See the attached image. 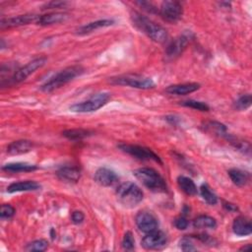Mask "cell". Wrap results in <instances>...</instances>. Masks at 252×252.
<instances>
[{
    "label": "cell",
    "mask_w": 252,
    "mask_h": 252,
    "mask_svg": "<svg viewBox=\"0 0 252 252\" xmlns=\"http://www.w3.org/2000/svg\"><path fill=\"white\" fill-rule=\"evenodd\" d=\"M131 20H132L133 25L139 31L144 32L146 35H148L154 41L159 42V43L166 41V39L168 37L167 31L160 25L155 23L151 19H149L146 16H143L137 12H134L131 14Z\"/></svg>",
    "instance_id": "cell-1"
},
{
    "label": "cell",
    "mask_w": 252,
    "mask_h": 252,
    "mask_svg": "<svg viewBox=\"0 0 252 252\" xmlns=\"http://www.w3.org/2000/svg\"><path fill=\"white\" fill-rule=\"evenodd\" d=\"M83 73H84V68L82 66L75 65V66L67 67V68L59 71L52 77H50L49 80H47L43 85H41L40 90L45 93H50V92L64 86L65 84L71 82L76 77L81 76Z\"/></svg>",
    "instance_id": "cell-2"
},
{
    "label": "cell",
    "mask_w": 252,
    "mask_h": 252,
    "mask_svg": "<svg viewBox=\"0 0 252 252\" xmlns=\"http://www.w3.org/2000/svg\"><path fill=\"white\" fill-rule=\"evenodd\" d=\"M144 193L142 189L131 181H126L116 189V198L118 202L127 208L136 207L142 202Z\"/></svg>",
    "instance_id": "cell-3"
},
{
    "label": "cell",
    "mask_w": 252,
    "mask_h": 252,
    "mask_svg": "<svg viewBox=\"0 0 252 252\" xmlns=\"http://www.w3.org/2000/svg\"><path fill=\"white\" fill-rule=\"evenodd\" d=\"M133 175L152 191L165 192L167 189L165 180L158 171L153 168L142 167L135 169L133 171Z\"/></svg>",
    "instance_id": "cell-4"
},
{
    "label": "cell",
    "mask_w": 252,
    "mask_h": 252,
    "mask_svg": "<svg viewBox=\"0 0 252 252\" xmlns=\"http://www.w3.org/2000/svg\"><path fill=\"white\" fill-rule=\"evenodd\" d=\"M109 83L112 85L129 86L140 90H149L155 88V82L144 75L140 74H124L109 78Z\"/></svg>",
    "instance_id": "cell-5"
},
{
    "label": "cell",
    "mask_w": 252,
    "mask_h": 252,
    "mask_svg": "<svg viewBox=\"0 0 252 252\" xmlns=\"http://www.w3.org/2000/svg\"><path fill=\"white\" fill-rule=\"evenodd\" d=\"M111 95L108 93H97L92 95L87 100L74 103L70 106V110L73 112H80V113H87V112H94L104 106L108 100L110 99Z\"/></svg>",
    "instance_id": "cell-6"
},
{
    "label": "cell",
    "mask_w": 252,
    "mask_h": 252,
    "mask_svg": "<svg viewBox=\"0 0 252 252\" xmlns=\"http://www.w3.org/2000/svg\"><path fill=\"white\" fill-rule=\"evenodd\" d=\"M118 148L122 152H124V153L138 158V159H141V160H155L158 163H162L159 157L157 154H155L149 148L139 146V145H132V144H120V145H118Z\"/></svg>",
    "instance_id": "cell-7"
},
{
    "label": "cell",
    "mask_w": 252,
    "mask_h": 252,
    "mask_svg": "<svg viewBox=\"0 0 252 252\" xmlns=\"http://www.w3.org/2000/svg\"><path fill=\"white\" fill-rule=\"evenodd\" d=\"M46 57L40 56L37 58H34L33 60L30 61L28 64H26L25 66H23L22 68L18 69L14 75L11 77V82L12 83H20L25 81L30 75H32V73H34L37 69L41 68L45 62H46Z\"/></svg>",
    "instance_id": "cell-8"
},
{
    "label": "cell",
    "mask_w": 252,
    "mask_h": 252,
    "mask_svg": "<svg viewBox=\"0 0 252 252\" xmlns=\"http://www.w3.org/2000/svg\"><path fill=\"white\" fill-rule=\"evenodd\" d=\"M158 13L161 18L166 22L175 23L181 18L183 14V9L182 5L179 2L168 0L161 3Z\"/></svg>",
    "instance_id": "cell-9"
},
{
    "label": "cell",
    "mask_w": 252,
    "mask_h": 252,
    "mask_svg": "<svg viewBox=\"0 0 252 252\" xmlns=\"http://www.w3.org/2000/svg\"><path fill=\"white\" fill-rule=\"evenodd\" d=\"M135 221L138 228L144 233L152 232L158 227V218L150 211L139 212L135 218Z\"/></svg>",
    "instance_id": "cell-10"
},
{
    "label": "cell",
    "mask_w": 252,
    "mask_h": 252,
    "mask_svg": "<svg viewBox=\"0 0 252 252\" xmlns=\"http://www.w3.org/2000/svg\"><path fill=\"white\" fill-rule=\"evenodd\" d=\"M191 38H192L191 32H184L183 34H181L178 37L171 40L165 50L166 58L174 59V58L178 57L184 51V49L190 42Z\"/></svg>",
    "instance_id": "cell-11"
},
{
    "label": "cell",
    "mask_w": 252,
    "mask_h": 252,
    "mask_svg": "<svg viewBox=\"0 0 252 252\" xmlns=\"http://www.w3.org/2000/svg\"><path fill=\"white\" fill-rule=\"evenodd\" d=\"M167 238L164 232L160 230H154L152 232L146 233V235L143 237L141 244L145 249L148 250H156V249H161L166 245Z\"/></svg>",
    "instance_id": "cell-12"
},
{
    "label": "cell",
    "mask_w": 252,
    "mask_h": 252,
    "mask_svg": "<svg viewBox=\"0 0 252 252\" xmlns=\"http://www.w3.org/2000/svg\"><path fill=\"white\" fill-rule=\"evenodd\" d=\"M38 18H39V15H34V14L19 15L16 17L2 19L1 23H0V27L2 29H4V28H15V27L26 26V25H30L32 23L36 24Z\"/></svg>",
    "instance_id": "cell-13"
},
{
    "label": "cell",
    "mask_w": 252,
    "mask_h": 252,
    "mask_svg": "<svg viewBox=\"0 0 252 252\" xmlns=\"http://www.w3.org/2000/svg\"><path fill=\"white\" fill-rule=\"evenodd\" d=\"M94 179L100 186L109 187V186H112L113 184H115L118 181L119 177L116 174V172L113 171L112 169L107 168V167H99L94 172Z\"/></svg>",
    "instance_id": "cell-14"
},
{
    "label": "cell",
    "mask_w": 252,
    "mask_h": 252,
    "mask_svg": "<svg viewBox=\"0 0 252 252\" xmlns=\"http://www.w3.org/2000/svg\"><path fill=\"white\" fill-rule=\"evenodd\" d=\"M114 24V21L111 19H102V20H97L94 22H91L89 24H86L84 26H81L80 28L77 29L76 32L78 34H88L91 33L96 30H99L101 28H106L109 26H112Z\"/></svg>",
    "instance_id": "cell-15"
},
{
    "label": "cell",
    "mask_w": 252,
    "mask_h": 252,
    "mask_svg": "<svg viewBox=\"0 0 252 252\" xmlns=\"http://www.w3.org/2000/svg\"><path fill=\"white\" fill-rule=\"evenodd\" d=\"M232 230L238 236H246L251 234L252 225L250 220L246 217H237L232 222Z\"/></svg>",
    "instance_id": "cell-16"
},
{
    "label": "cell",
    "mask_w": 252,
    "mask_h": 252,
    "mask_svg": "<svg viewBox=\"0 0 252 252\" xmlns=\"http://www.w3.org/2000/svg\"><path fill=\"white\" fill-rule=\"evenodd\" d=\"M199 89H200V85L197 83H185V84L171 85L166 88L165 92L170 94L185 95V94H189Z\"/></svg>",
    "instance_id": "cell-17"
},
{
    "label": "cell",
    "mask_w": 252,
    "mask_h": 252,
    "mask_svg": "<svg viewBox=\"0 0 252 252\" xmlns=\"http://www.w3.org/2000/svg\"><path fill=\"white\" fill-rule=\"evenodd\" d=\"M40 189V184L33 180H25L11 183L7 187V192L15 193V192H26V191H35Z\"/></svg>",
    "instance_id": "cell-18"
},
{
    "label": "cell",
    "mask_w": 252,
    "mask_h": 252,
    "mask_svg": "<svg viewBox=\"0 0 252 252\" xmlns=\"http://www.w3.org/2000/svg\"><path fill=\"white\" fill-rule=\"evenodd\" d=\"M33 142L30 140H18L12 142L7 147V153L10 155H22L30 152L33 148Z\"/></svg>",
    "instance_id": "cell-19"
},
{
    "label": "cell",
    "mask_w": 252,
    "mask_h": 252,
    "mask_svg": "<svg viewBox=\"0 0 252 252\" xmlns=\"http://www.w3.org/2000/svg\"><path fill=\"white\" fill-rule=\"evenodd\" d=\"M56 174L60 179L68 182H77L81 177L80 169L75 166H62L57 170Z\"/></svg>",
    "instance_id": "cell-20"
},
{
    "label": "cell",
    "mask_w": 252,
    "mask_h": 252,
    "mask_svg": "<svg viewBox=\"0 0 252 252\" xmlns=\"http://www.w3.org/2000/svg\"><path fill=\"white\" fill-rule=\"evenodd\" d=\"M67 19H68V15L65 13H59V12L49 13V14L39 16L36 24L40 26H49V25L65 22Z\"/></svg>",
    "instance_id": "cell-21"
},
{
    "label": "cell",
    "mask_w": 252,
    "mask_h": 252,
    "mask_svg": "<svg viewBox=\"0 0 252 252\" xmlns=\"http://www.w3.org/2000/svg\"><path fill=\"white\" fill-rule=\"evenodd\" d=\"M37 169L35 164H31L28 162H10L2 166V170L7 172H28Z\"/></svg>",
    "instance_id": "cell-22"
},
{
    "label": "cell",
    "mask_w": 252,
    "mask_h": 252,
    "mask_svg": "<svg viewBox=\"0 0 252 252\" xmlns=\"http://www.w3.org/2000/svg\"><path fill=\"white\" fill-rule=\"evenodd\" d=\"M228 176L230 177L231 181L239 187L245 186L249 181V174L246 171H243L239 168H230L228 171Z\"/></svg>",
    "instance_id": "cell-23"
},
{
    "label": "cell",
    "mask_w": 252,
    "mask_h": 252,
    "mask_svg": "<svg viewBox=\"0 0 252 252\" xmlns=\"http://www.w3.org/2000/svg\"><path fill=\"white\" fill-rule=\"evenodd\" d=\"M177 183H178V186L179 188L187 195L189 196H193V195H196L198 190H197V187L194 183V181L187 177V176H183V175H180L177 177Z\"/></svg>",
    "instance_id": "cell-24"
},
{
    "label": "cell",
    "mask_w": 252,
    "mask_h": 252,
    "mask_svg": "<svg viewBox=\"0 0 252 252\" xmlns=\"http://www.w3.org/2000/svg\"><path fill=\"white\" fill-rule=\"evenodd\" d=\"M193 225L195 228H215L217 226V220L210 216L202 215L194 220Z\"/></svg>",
    "instance_id": "cell-25"
},
{
    "label": "cell",
    "mask_w": 252,
    "mask_h": 252,
    "mask_svg": "<svg viewBox=\"0 0 252 252\" xmlns=\"http://www.w3.org/2000/svg\"><path fill=\"white\" fill-rule=\"evenodd\" d=\"M92 134L93 132L86 129H68L62 132V135L69 140H81Z\"/></svg>",
    "instance_id": "cell-26"
},
{
    "label": "cell",
    "mask_w": 252,
    "mask_h": 252,
    "mask_svg": "<svg viewBox=\"0 0 252 252\" xmlns=\"http://www.w3.org/2000/svg\"><path fill=\"white\" fill-rule=\"evenodd\" d=\"M200 193L202 198L209 205H216L218 203V196L214 193V191L210 188V186L206 183L202 184L200 187Z\"/></svg>",
    "instance_id": "cell-27"
},
{
    "label": "cell",
    "mask_w": 252,
    "mask_h": 252,
    "mask_svg": "<svg viewBox=\"0 0 252 252\" xmlns=\"http://www.w3.org/2000/svg\"><path fill=\"white\" fill-rule=\"evenodd\" d=\"M180 104L183 106H186V107L200 110V111H209V109H210V107L207 103H205L203 101H199V100H194V99H188V100L181 101Z\"/></svg>",
    "instance_id": "cell-28"
},
{
    "label": "cell",
    "mask_w": 252,
    "mask_h": 252,
    "mask_svg": "<svg viewBox=\"0 0 252 252\" xmlns=\"http://www.w3.org/2000/svg\"><path fill=\"white\" fill-rule=\"evenodd\" d=\"M48 247V241L45 239H37L34 240L31 243H29L26 247V250L28 251H36V252H41L47 249Z\"/></svg>",
    "instance_id": "cell-29"
},
{
    "label": "cell",
    "mask_w": 252,
    "mask_h": 252,
    "mask_svg": "<svg viewBox=\"0 0 252 252\" xmlns=\"http://www.w3.org/2000/svg\"><path fill=\"white\" fill-rule=\"evenodd\" d=\"M251 102H252L251 94H243L240 97H238V99L234 102V108L237 110H245L251 105Z\"/></svg>",
    "instance_id": "cell-30"
},
{
    "label": "cell",
    "mask_w": 252,
    "mask_h": 252,
    "mask_svg": "<svg viewBox=\"0 0 252 252\" xmlns=\"http://www.w3.org/2000/svg\"><path fill=\"white\" fill-rule=\"evenodd\" d=\"M206 128L210 131H213L216 134H219L220 136H225L226 135V127L219 122H209L206 124Z\"/></svg>",
    "instance_id": "cell-31"
},
{
    "label": "cell",
    "mask_w": 252,
    "mask_h": 252,
    "mask_svg": "<svg viewBox=\"0 0 252 252\" xmlns=\"http://www.w3.org/2000/svg\"><path fill=\"white\" fill-rule=\"evenodd\" d=\"M122 247L124 250H133L135 248V239L131 231H127L122 239Z\"/></svg>",
    "instance_id": "cell-32"
},
{
    "label": "cell",
    "mask_w": 252,
    "mask_h": 252,
    "mask_svg": "<svg viewBox=\"0 0 252 252\" xmlns=\"http://www.w3.org/2000/svg\"><path fill=\"white\" fill-rule=\"evenodd\" d=\"M15 209L13 206H11L10 204H3L1 206V211H0V216L1 219H11L14 215H15Z\"/></svg>",
    "instance_id": "cell-33"
},
{
    "label": "cell",
    "mask_w": 252,
    "mask_h": 252,
    "mask_svg": "<svg viewBox=\"0 0 252 252\" xmlns=\"http://www.w3.org/2000/svg\"><path fill=\"white\" fill-rule=\"evenodd\" d=\"M179 244H180V248H181V250H183V251H195L197 248L194 246V244H193V242H192V240L189 238V237H183L181 240H180V242H179Z\"/></svg>",
    "instance_id": "cell-34"
},
{
    "label": "cell",
    "mask_w": 252,
    "mask_h": 252,
    "mask_svg": "<svg viewBox=\"0 0 252 252\" xmlns=\"http://www.w3.org/2000/svg\"><path fill=\"white\" fill-rule=\"evenodd\" d=\"M69 3L66 1H50L42 6V9H60L65 8Z\"/></svg>",
    "instance_id": "cell-35"
},
{
    "label": "cell",
    "mask_w": 252,
    "mask_h": 252,
    "mask_svg": "<svg viewBox=\"0 0 252 252\" xmlns=\"http://www.w3.org/2000/svg\"><path fill=\"white\" fill-rule=\"evenodd\" d=\"M188 225H189V221L184 217H179V218L175 219V220H174V226L177 229L184 230V229H186L188 227Z\"/></svg>",
    "instance_id": "cell-36"
},
{
    "label": "cell",
    "mask_w": 252,
    "mask_h": 252,
    "mask_svg": "<svg viewBox=\"0 0 252 252\" xmlns=\"http://www.w3.org/2000/svg\"><path fill=\"white\" fill-rule=\"evenodd\" d=\"M71 220H72V222L75 223V224H80L84 221L85 220V215L83 212L81 211H74L72 213V216H71Z\"/></svg>",
    "instance_id": "cell-37"
},
{
    "label": "cell",
    "mask_w": 252,
    "mask_h": 252,
    "mask_svg": "<svg viewBox=\"0 0 252 252\" xmlns=\"http://www.w3.org/2000/svg\"><path fill=\"white\" fill-rule=\"evenodd\" d=\"M137 4H139L144 10H146V11H148L150 13H157L158 12V8H156L150 2H137Z\"/></svg>",
    "instance_id": "cell-38"
},
{
    "label": "cell",
    "mask_w": 252,
    "mask_h": 252,
    "mask_svg": "<svg viewBox=\"0 0 252 252\" xmlns=\"http://www.w3.org/2000/svg\"><path fill=\"white\" fill-rule=\"evenodd\" d=\"M223 207H224V209H226L229 212H235L238 210L237 207L231 203H223Z\"/></svg>",
    "instance_id": "cell-39"
},
{
    "label": "cell",
    "mask_w": 252,
    "mask_h": 252,
    "mask_svg": "<svg viewBox=\"0 0 252 252\" xmlns=\"http://www.w3.org/2000/svg\"><path fill=\"white\" fill-rule=\"evenodd\" d=\"M250 248H251V245H250V244H247V245H245V246L241 247V248H240V250H241V251H246V250H249Z\"/></svg>",
    "instance_id": "cell-40"
}]
</instances>
